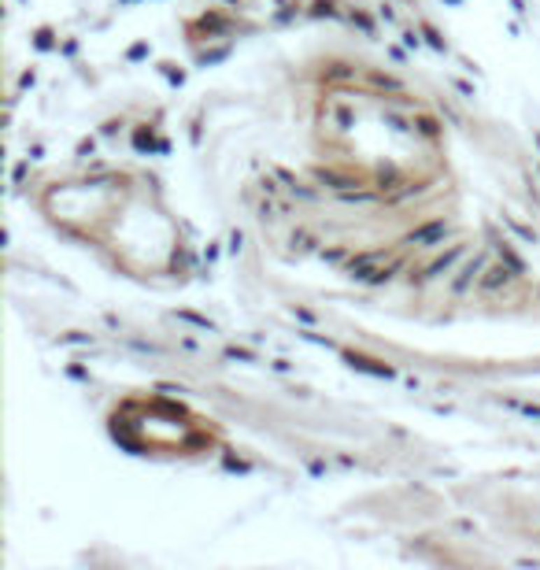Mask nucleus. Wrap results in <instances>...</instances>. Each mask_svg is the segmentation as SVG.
<instances>
[{
	"label": "nucleus",
	"instance_id": "nucleus-9",
	"mask_svg": "<svg viewBox=\"0 0 540 570\" xmlns=\"http://www.w3.org/2000/svg\"><path fill=\"white\" fill-rule=\"evenodd\" d=\"M274 174H278V181H281V186H285L289 193H297V197H304V200H315V189L307 186V181H304L300 174L285 171V167H274Z\"/></svg>",
	"mask_w": 540,
	"mask_h": 570
},
{
	"label": "nucleus",
	"instance_id": "nucleus-29",
	"mask_svg": "<svg viewBox=\"0 0 540 570\" xmlns=\"http://www.w3.org/2000/svg\"><path fill=\"white\" fill-rule=\"evenodd\" d=\"M511 4H514V11H518V15H525V11H530V8H525V0H511Z\"/></svg>",
	"mask_w": 540,
	"mask_h": 570
},
{
	"label": "nucleus",
	"instance_id": "nucleus-2",
	"mask_svg": "<svg viewBox=\"0 0 540 570\" xmlns=\"http://www.w3.org/2000/svg\"><path fill=\"white\" fill-rule=\"evenodd\" d=\"M448 233H452V223H448V218H429V223L411 230L404 237V244L407 249H433V244H444Z\"/></svg>",
	"mask_w": 540,
	"mask_h": 570
},
{
	"label": "nucleus",
	"instance_id": "nucleus-30",
	"mask_svg": "<svg viewBox=\"0 0 540 570\" xmlns=\"http://www.w3.org/2000/svg\"><path fill=\"white\" fill-rule=\"evenodd\" d=\"M533 141H537V148H540V130H533Z\"/></svg>",
	"mask_w": 540,
	"mask_h": 570
},
{
	"label": "nucleus",
	"instance_id": "nucleus-11",
	"mask_svg": "<svg viewBox=\"0 0 540 570\" xmlns=\"http://www.w3.org/2000/svg\"><path fill=\"white\" fill-rule=\"evenodd\" d=\"M367 82L381 89V93H392V97H400L404 93V82L400 78H392V74H381V71H367Z\"/></svg>",
	"mask_w": 540,
	"mask_h": 570
},
{
	"label": "nucleus",
	"instance_id": "nucleus-12",
	"mask_svg": "<svg viewBox=\"0 0 540 570\" xmlns=\"http://www.w3.org/2000/svg\"><path fill=\"white\" fill-rule=\"evenodd\" d=\"M411 126H415L422 137H429V141H436V137H441V130H444V123L433 119V115H415V119H411Z\"/></svg>",
	"mask_w": 540,
	"mask_h": 570
},
{
	"label": "nucleus",
	"instance_id": "nucleus-18",
	"mask_svg": "<svg viewBox=\"0 0 540 570\" xmlns=\"http://www.w3.org/2000/svg\"><path fill=\"white\" fill-rule=\"evenodd\" d=\"M311 15H318V19H322V15H329V19H337V15H341V11H337V0H315V8H311Z\"/></svg>",
	"mask_w": 540,
	"mask_h": 570
},
{
	"label": "nucleus",
	"instance_id": "nucleus-1",
	"mask_svg": "<svg viewBox=\"0 0 540 570\" xmlns=\"http://www.w3.org/2000/svg\"><path fill=\"white\" fill-rule=\"evenodd\" d=\"M462 256H467V241H455V244H452V249H448V252H441L436 259H429V263L422 267L418 274H411V285H426V281H436V278H444V274H448V270H452V267L459 263Z\"/></svg>",
	"mask_w": 540,
	"mask_h": 570
},
{
	"label": "nucleus",
	"instance_id": "nucleus-13",
	"mask_svg": "<svg viewBox=\"0 0 540 570\" xmlns=\"http://www.w3.org/2000/svg\"><path fill=\"white\" fill-rule=\"evenodd\" d=\"M422 37H426V45L433 48V52H448V41L441 37V30H436V26H429V22H422V30H418Z\"/></svg>",
	"mask_w": 540,
	"mask_h": 570
},
{
	"label": "nucleus",
	"instance_id": "nucleus-7",
	"mask_svg": "<svg viewBox=\"0 0 540 570\" xmlns=\"http://www.w3.org/2000/svg\"><path fill=\"white\" fill-rule=\"evenodd\" d=\"M344 363H348L352 370L374 374V378H392V374H396V367H389V363H381V359H370L363 352H344Z\"/></svg>",
	"mask_w": 540,
	"mask_h": 570
},
{
	"label": "nucleus",
	"instance_id": "nucleus-31",
	"mask_svg": "<svg viewBox=\"0 0 540 570\" xmlns=\"http://www.w3.org/2000/svg\"><path fill=\"white\" fill-rule=\"evenodd\" d=\"M448 4H462V0H448Z\"/></svg>",
	"mask_w": 540,
	"mask_h": 570
},
{
	"label": "nucleus",
	"instance_id": "nucleus-3",
	"mask_svg": "<svg viewBox=\"0 0 540 570\" xmlns=\"http://www.w3.org/2000/svg\"><path fill=\"white\" fill-rule=\"evenodd\" d=\"M392 252L389 249H367V252H355V256H348L344 259V270H348V278H355V281H367V274L374 270L381 259H389Z\"/></svg>",
	"mask_w": 540,
	"mask_h": 570
},
{
	"label": "nucleus",
	"instance_id": "nucleus-17",
	"mask_svg": "<svg viewBox=\"0 0 540 570\" xmlns=\"http://www.w3.org/2000/svg\"><path fill=\"white\" fill-rule=\"evenodd\" d=\"M289 244H292V252H307V249H315V237H311V233H307V230H297V233H292V237H289Z\"/></svg>",
	"mask_w": 540,
	"mask_h": 570
},
{
	"label": "nucleus",
	"instance_id": "nucleus-28",
	"mask_svg": "<svg viewBox=\"0 0 540 570\" xmlns=\"http://www.w3.org/2000/svg\"><path fill=\"white\" fill-rule=\"evenodd\" d=\"M378 15H381V19H385V22H392V19H396V11H392V8H389V4H381V11H378Z\"/></svg>",
	"mask_w": 540,
	"mask_h": 570
},
{
	"label": "nucleus",
	"instance_id": "nucleus-4",
	"mask_svg": "<svg viewBox=\"0 0 540 570\" xmlns=\"http://www.w3.org/2000/svg\"><path fill=\"white\" fill-rule=\"evenodd\" d=\"M485 267H488V256H474V259H467L462 263V270H459V278L452 281V293L455 296H462V293H470L474 285L481 281V274H485Z\"/></svg>",
	"mask_w": 540,
	"mask_h": 570
},
{
	"label": "nucleus",
	"instance_id": "nucleus-20",
	"mask_svg": "<svg viewBox=\"0 0 540 570\" xmlns=\"http://www.w3.org/2000/svg\"><path fill=\"white\" fill-rule=\"evenodd\" d=\"M174 319H185V322H192V326H200V330H215L204 315H197V311H174Z\"/></svg>",
	"mask_w": 540,
	"mask_h": 570
},
{
	"label": "nucleus",
	"instance_id": "nucleus-8",
	"mask_svg": "<svg viewBox=\"0 0 540 570\" xmlns=\"http://www.w3.org/2000/svg\"><path fill=\"white\" fill-rule=\"evenodd\" d=\"M404 267H407V259H404V256H392V259H389V263H378L374 270H370V274H367V281H363V285H389V281H392L396 274H400V270H404Z\"/></svg>",
	"mask_w": 540,
	"mask_h": 570
},
{
	"label": "nucleus",
	"instance_id": "nucleus-24",
	"mask_svg": "<svg viewBox=\"0 0 540 570\" xmlns=\"http://www.w3.org/2000/svg\"><path fill=\"white\" fill-rule=\"evenodd\" d=\"M400 37H404V45H407V48H418V45H422V37H418L415 30H404Z\"/></svg>",
	"mask_w": 540,
	"mask_h": 570
},
{
	"label": "nucleus",
	"instance_id": "nucleus-23",
	"mask_svg": "<svg viewBox=\"0 0 540 570\" xmlns=\"http://www.w3.org/2000/svg\"><path fill=\"white\" fill-rule=\"evenodd\" d=\"M260 189L267 193V197H274V193H278V174H274V178H270V174H267V178L260 181Z\"/></svg>",
	"mask_w": 540,
	"mask_h": 570
},
{
	"label": "nucleus",
	"instance_id": "nucleus-14",
	"mask_svg": "<svg viewBox=\"0 0 540 570\" xmlns=\"http://www.w3.org/2000/svg\"><path fill=\"white\" fill-rule=\"evenodd\" d=\"M504 226H511V230L518 233L522 241H530V244H537V241H540V237H537V230H533V226H525V223H518L514 215H504Z\"/></svg>",
	"mask_w": 540,
	"mask_h": 570
},
{
	"label": "nucleus",
	"instance_id": "nucleus-22",
	"mask_svg": "<svg viewBox=\"0 0 540 570\" xmlns=\"http://www.w3.org/2000/svg\"><path fill=\"white\" fill-rule=\"evenodd\" d=\"M34 45L41 48V52H48V48H52V30H48V26H41V30L34 34Z\"/></svg>",
	"mask_w": 540,
	"mask_h": 570
},
{
	"label": "nucleus",
	"instance_id": "nucleus-21",
	"mask_svg": "<svg viewBox=\"0 0 540 570\" xmlns=\"http://www.w3.org/2000/svg\"><path fill=\"white\" fill-rule=\"evenodd\" d=\"M318 256H322L326 263H344V259H348L352 252H348V249H344V244H341V249H318Z\"/></svg>",
	"mask_w": 540,
	"mask_h": 570
},
{
	"label": "nucleus",
	"instance_id": "nucleus-15",
	"mask_svg": "<svg viewBox=\"0 0 540 570\" xmlns=\"http://www.w3.org/2000/svg\"><path fill=\"white\" fill-rule=\"evenodd\" d=\"M348 19H352V22H355V26H359V30H363L367 37H374V34H378V26H374V19H370V15H367V11H363V8H355V11H348Z\"/></svg>",
	"mask_w": 540,
	"mask_h": 570
},
{
	"label": "nucleus",
	"instance_id": "nucleus-16",
	"mask_svg": "<svg viewBox=\"0 0 540 570\" xmlns=\"http://www.w3.org/2000/svg\"><path fill=\"white\" fill-rule=\"evenodd\" d=\"M326 78H337V82H344V78H355V67H352V63H344V60H333L329 71H326Z\"/></svg>",
	"mask_w": 540,
	"mask_h": 570
},
{
	"label": "nucleus",
	"instance_id": "nucleus-6",
	"mask_svg": "<svg viewBox=\"0 0 540 570\" xmlns=\"http://www.w3.org/2000/svg\"><path fill=\"white\" fill-rule=\"evenodd\" d=\"M511 278H518V274H514V270L504 263V259H499V263H488L485 274H481V281H478V293H485V296H488V293H499Z\"/></svg>",
	"mask_w": 540,
	"mask_h": 570
},
{
	"label": "nucleus",
	"instance_id": "nucleus-19",
	"mask_svg": "<svg viewBox=\"0 0 540 570\" xmlns=\"http://www.w3.org/2000/svg\"><path fill=\"white\" fill-rule=\"evenodd\" d=\"M396 181H400V174H396V167H381L378 171V189L385 193V189H392Z\"/></svg>",
	"mask_w": 540,
	"mask_h": 570
},
{
	"label": "nucleus",
	"instance_id": "nucleus-10",
	"mask_svg": "<svg viewBox=\"0 0 540 570\" xmlns=\"http://www.w3.org/2000/svg\"><path fill=\"white\" fill-rule=\"evenodd\" d=\"M496 252H499V259H504V263H507L518 278L525 274V259H522L518 252H514V244H511L507 237H499V241H496Z\"/></svg>",
	"mask_w": 540,
	"mask_h": 570
},
{
	"label": "nucleus",
	"instance_id": "nucleus-27",
	"mask_svg": "<svg viewBox=\"0 0 540 570\" xmlns=\"http://www.w3.org/2000/svg\"><path fill=\"white\" fill-rule=\"evenodd\" d=\"M522 415H530V419H540V404H522Z\"/></svg>",
	"mask_w": 540,
	"mask_h": 570
},
{
	"label": "nucleus",
	"instance_id": "nucleus-25",
	"mask_svg": "<svg viewBox=\"0 0 540 570\" xmlns=\"http://www.w3.org/2000/svg\"><path fill=\"white\" fill-rule=\"evenodd\" d=\"M241 244H244V233L234 230V233H229V252H241Z\"/></svg>",
	"mask_w": 540,
	"mask_h": 570
},
{
	"label": "nucleus",
	"instance_id": "nucleus-26",
	"mask_svg": "<svg viewBox=\"0 0 540 570\" xmlns=\"http://www.w3.org/2000/svg\"><path fill=\"white\" fill-rule=\"evenodd\" d=\"M126 56H130V60H141V56H148V45L141 41V45H134L130 52H126Z\"/></svg>",
	"mask_w": 540,
	"mask_h": 570
},
{
	"label": "nucleus",
	"instance_id": "nucleus-5",
	"mask_svg": "<svg viewBox=\"0 0 540 570\" xmlns=\"http://www.w3.org/2000/svg\"><path fill=\"white\" fill-rule=\"evenodd\" d=\"M315 181L318 186H326V189H333L341 197V193H348V189H359L363 181H359L355 174H344V171H333V167H318L315 171Z\"/></svg>",
	"mask_w": 540,
	"mask_h": 570
}]
</instances>
